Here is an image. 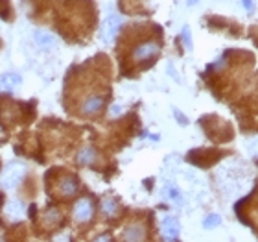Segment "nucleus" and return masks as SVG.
<instances>
[{"label":"nucleus","instance_id":"obj_4","mask_svg":"<svg viewBox=\"0 0 258 242\" xmlns=\"http://www.w3.org/2000/svg\"><path fill=\"white\" fill-rule=\"evenodd\" d=\"M92 213H94V207H92V202L89 198L79 200L76 205H74V220L77 224H85L92 218Z\"/></svg>","mask_w":258,"mask_h":242},{"label":"nucleus","instance_id":"obj_8","mask_svg":"<svg viewBox=\"0 0 258 242\" xmlns=\"http://www.w3.org/2000/svg\"><path fill=\"white\" fill-rule=\"evenodd\" d=\"M22 83V78L15 72H6L0 76V91H15Z\"/></svg>","mask_w":258,"mask_h":242},{"label":"nucleus","instance_id":"obj_11","mask_svg":"<svg viewBox=\"0 0 258 242\" xmlns=\"http://www.w3.org/2000/svg\"><path fill=\"white\" fill-rule=\"evenodd\" d=\"M34 37H35V43L39 44V46H42V48H50V46L56 44V37L52 36V34H48V32L37 30L34 34Z\"/></svg>","mask_w":258,"mask_h":242},{"label":"nucleus","instance_id":"obj_15","mask_svg":"<svg viewBox=\"0 0 258 242\" xmlns=\"http://www.w3.org/2000/svg\"><path fill=\"white\" fill-rule=\"evenodd\" d=\"M218 224H220V216H218V214H210L209 218L203 222L205 228H214V226H218Z\"/></svg>","mask_w":258,"mask_h":242},{"label":"nucleus","instance_id":"obj_7","mask_svg":"<svg viewBox=\"0 0 258 242\" xmlns=\"http://www.w3.org/2000/svg\"><path fill=\"white\" fill-rule=\"evenodd\" d=\"M77 189H79L77 181L72 176H63V178H59V181H57V196H61V198L74 196L77 193Z\"/></svg>","mask_w":258,"mask_h":242},{"label":"nucleus","instance_id":"obj_14","mask_svg":"<svg viewBox=\"0 0 258 242\" xmlns=\"http://www.w3.org/2000/svg\"><path fill=\"white\" fill-rule=\"evenodd\" d=\"M102 211H104L105 216H114L116 211H118V205H116V202L114 200H104L102 202Z\"/></svg>","mask_w":258,"mask_h":242},{"label":"nucleus","instance_id":"obj_6","mask_svg":"<svg viewBox=\"0 0 258 242\" xmlns=\"http://www.w3.org/2000/svg\"><path fill=\"white\" fill-rule=\"evenodd\" d=\"M61 222H63V214L57 209H48V211H44L41 214V226L46 231H54L56 228L61 226Z\"/></svg>","mask_w":258,"mask_h":242},{"label":"nucleus","instance_id":"obj_3","mask_svg":"<svg viewBox=\"0 0 258 242\" xmlns=\"http://www.w3.org/2000/svg\"><path fill=\"white\" fill-rule=\"evenodd\" d=\"M120 26H122V19L118 15H109L105 19L104 24H102V39L105 43H111L114 36H116V32L120 30Z\"/></svg>","mask_w":258,"mask_h":242},{"label":"nucleus","instance_id":"obj_13","mask_svg":"<svg viewBox=\"0 0 258 242\" xmlns=\"http://www.w3.org/2000/svg\"><path fill=\"white\" fill-rule=\"evenodd\" d=\"M6 213H7V216H11V218H21L22 213H24V205H22L21 202L15 200V202H11V203L7 205Z\"/></svg>","mask_w":258,"mask_h":242},{"label":"nucleus","instance_id":"obj_12","mask_svg":"<svg viewBox=\"0 0 258 242\" xmlns=\"http://www.w3.org/2000/svg\"><path fill=\"white\" fill-rule=\"evenodd\" d=\"M96 161V152L91 148V146H85V148L79 150V154H77V163L79 164H94Z\"/></svg>","mask_w":258,"mask_h":242},{"label":"nucleus","instance_id":"obj_17","mask_svg":"<svg viewBox=\"0 0 258 242\" xmlns=\"http://www.w3.org/2000/svg\"><path fill=\"white\" fill-rule=\"evenodd\" d=\"M244 2L245 9H253V0H242Z\"/></svg>","mask_w":258,"mask_h":242},{"label":"nucleus","instance_id":"obj_16","mask_svg":"<svg viewBox=\"0 0 258 242\" xmlns=\"http://www.w3.org/2000/svg\"><path fill=\"white\" fill-rule=\"evenodd\" d=\"M183 36H184V44H186L188 48H192V41H190V36H188V28L183 30Z\"/></svg>","mask_w":258,"mask_h":242},{"label":"nucleus","instance_id":"obj_5","mask_svg":"<svg viewBox=\"0 0 258 242\" xmlns=\"http://www.w3.org/2000/svg\"><path fill=\"white\" fill-rule=\"evenodd\" d=\"M104 106H105V98L102 94H91V96H87L81 102L79 109H81L83 115H96L104 109Z\"/></svg>","mask_w":258,"mask_h":242},{"label":"nucleus","instance_id":"obj_18","mask_svg":"<svg viewBox=\"0 0 258 242\" xmlns=\"http://www.w3.org/2000/svg\"><path fill=\"white\" fill-rule=\"evenodd\" d=\"M199 0H188V6H194V4H197Z\"/></svg>","mask_w":258,"mask_h":242},{"label":"nucleus","instance_id":"obj_10","mask_svg":"<svg viewBox=\"0 0 258 242\" xmlns=\"http://www.w3.org/2000/svg\"><path fill=\"white\" fill-rule=\"evenodd\" d=\"M144 237H146V228L142 224H131L124 231L126 241H144Z\"/></svg>","mask_w":258,"mask_h":242},{"label":"nucleus","instance_id":"obj_2","mask_svg":"<svg viewBox=\"0 0 258 242\" xmlns=\"http://www.w3.org/2000/svg\"><path fill=\"white\" fill-rule=\"evenodd\" d=\"M24 176H26V166L19 163V161H15V163H9L6 166V170H4L2 178H0V183L6 189H13V187L21 183Z\"/></svg>","mask_w":258,"mask_h":242},{"label":"nucleus","instance_id":"obj_1","mask_svg":"<svg viewBox=\"0 0 258 242\" xmlns=\"http://www.w3.org/2000/svg\"><path fill=\"white\" fill-rule=\"evenodd\" d=\"M161 54V44L155 41H146L133 50V61L139 65H149Z\"/></svg>","mask_w":258,"mask_h":242},{"label":"nucleus","instance_id":"obj_9","mask_svg":"<svg viewBox=\"0 0 258 242\" xmlns=\"http://www.w3.org/2000/svg\"><path fill=\"white\" fill-rule=\"evenodd\" d=\"M162 229H164V239L166 241H175L177 235H179V224H177L174 216H166L162 220Z\"/></svg>","mask_w":258,"mask_h":242}]
</instances>
